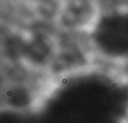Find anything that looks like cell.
Here are the masks:
<instances>
[{"label":"cell","instance_id":"cell-5","mask_svg":"<svg viewBox=\"0 0 128 123\" xmlns=\"http://www.w3.org/2000/svg\"><path fill=\"white\" fill-rule=\"evenodd\" d=\"M27 38L19 34H12L4 42V53L10 61L18 62L22 61L26 51Z\"/></svg>","mask_w":128,"mask_h":123},{"label":"cell","instance_id":"cell-1","mask_svg":"<svg viewBox=\"0 0 128 123\" xmlns=\"http://www.w3.org/2000/svg\"><path fill=\"white\" fill-rule=\"evenodd\" d=\"M44 94L26 82L6 84L0 92V108L16 114H30L44 102Z\"/></svg>","mask_w":128,"mask_h":123},{"label":"cell","instance_id":"cell-7","mask_svg":"<svg viewBox=\"0 0 128 123\" xmlns=\"http://www.w3.org/2000/svg\"><path fill=\"white\" fill-rule=\"evenodd\" d=\"M121 123H128V110H127L126 114L125 117H124L123 120H122V122Z\"/></svg>","mask_w":128,"mask_h":123},{"label":"cell","instance_id":"cell-2","mask_svg":"<svg viewBox=\"0 0 128 123\" xmlns=\"http://www.w3.org/2000/svg\"><path fill=\"white\" fill-rule=\"evenodd\" d=\"M98 17V9L93 0H67L60 15V23L69 31L90 32L96 26Z\"/></svg>","mask_w":128,"mask_h":123},{"label":"cell","instance_id":"cell-3","mask_svg":"<svg viewBox=\"0 0 128 123\" xmlns=\"http://www.w3.org/2000/svg\"><path fill=\"white\" fill-rule=\"evenodd\" d=\"M89 53L78 44H70L57 49L49 65L54 75H66L82 69L89 64Z\"/></svg>","mask_w":128,"mask_h":123},{"label":"cell","instance_id":"cell-6","mask_svg":"<svg viewBox=\"0 0 128 123\" xmlns=\"http://www.w3.org/2000/svg\"><path fill=\"white\" fill-rule=\"evenodd\" d=\"M7 83L5 82V79L3 75L0 73V92L2 91V90L4 89V88L5 86H6Z\"/></svg>","mask_w":128,"mask_h":123},{"label":"cell","instance_id":"cell-4","mask_svg":"<svg viewBox=\"0 0 128 123\" xmlns=\"http://www.w3.org/2000/svg\"><path fill=\"white\" fill-rule=\"evenodd\" d=\"M56 51V44L51 36L44 32L34 33L27 38L22 61L35 67H49Z\"/></svg>","mask_w":128,"mask_h":123}]
</instances>
